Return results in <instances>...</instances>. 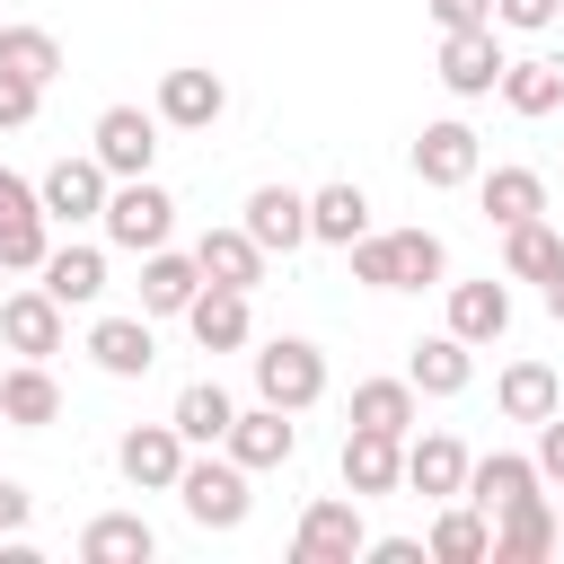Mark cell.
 Listing matches in <instances>:
<instances>
[{
  "label": "cell",
  "mask_w": 564,
  "mask_h": 564,
  "mask_svg": "<svg viewBox=\"0 0 564 564\" xmlns=\"http://www.w3.org/2000/svg\"><path fill=\"white\" fill-rule=\"evenodd\" d=\"M35 106H44V88H35V79H18V70H0V132H26V123H35Z\"/></svg>",
  "instance_id": "74e56055"
},
{
  "label": "cell",
  "mask_w": 564,
  "mask_h": 564,
  "mask_svg": "<svg viewBox=\"0 0 564 564\" xmlns=\"http://www.w3.org/2000/svg\"><path fill=\"white\" fill-rule=\"evenodd\" d=\"M361 555H370V564H432V555H423V538H370Z\"/></svg>",
  "instance_id": "7bdbcfd3"
},
{
  "label": "cell",
  "mask_w": 564,
  "mask_h": 564,
  "mask_svg": "<svg viewBox=\"0 0 564 564\" xmlns=\"http://www.w3.org/2000/svg\"><path fill=\"white\" fill-rule=\"evenodd\" d=\"M405 485H414L423 502H458V494H467V449H458V432L405 441Z\"/></svg>",
  "instance_id": "d6986e66"
},
{
  "label": "cell",
  "mask_w": 564,
  "mask_h": 564,
  "mask_svg": "<svg viewBox=\"0 0 564 564\" xmlns=\"http://www.w3.org/2000/svg\"><path fill=\"white\" fill-rule=\"evenodd\" d=\"M405 379H414V397H467V388H476V344H458V335L441 326V335H423V344L405 352Z\"/></svg>",
  "instance_id": "e0dca14e"
},
{
  "label": "cell",
  "mask_w": 564,
  "mask_h": 564,
  "mask_svg": "<svg viewBox=\"0 0 564 564\" xmlns=\"http://www.w3.org/2000/svg\"><path fill=\"white\" fill-rule=\"evenodd\" d=\"M414 176H423L432 194H458V185H476V176H485V141H476L458 115H441V123H423V132H414Z\"/></svg>",
  "instance_id": "8992f818"
},
{
  "label": "cell",
  "mask_w": 564,
  "mask_h": 564,
  "mask_svg": "<svg viewBox=\"0 0 564 564\" xmlns=\"http://www.w3.org/2000/svg\"><path fill=\"white\" fill-rule=\"evenodd\" d=\"M220 449H229V458H238V467L256 476V467H282V458L300 449V423H291L282 405H264V397H256L247 414H229V432H220Z\"/></svg>",
  "instance_id": "5bb4252c"
},
{
  "label": "cell",
  "mask_w": 564,
  "mask_h": 564,
  "mask_svg": "<svg viewBox=\"0 0 564 564\" xmlns=\"http://www.w3.org/2000/svg\"><path fill=\"white\" fill-rule=\"evenodd\" d=\"M352 423L361 432H414V379H361L352 388Z\"/></svg>",
  "instance_id": "d590c367"
},
{
  "label": "cell",
  "mask_w": 564,
  "mask_h": 564,
  "mask_svg": "<svg viewBox=\"0 0 564 564\" xmlns=\"http://www.w3.org/2000/svg\"><path fill=\"white\" fill-rule=\"evenodd\" d=\"M441 88H449V97H494V88H502V44H494V26H449V35H441Z\"/></svg>",
  "instance_id": "4fadbf2b"
},
{
  "label": "cell",
  "mask_w": 564,
  "mask_h": 564,
  "mask_svg": "<svg viewBox=\"0 0 564 564\" xmlns=\"http://www.w3.org/2000/svg\"><path fill=\"white\" fill-rule=\"evenodd\" d=\"M555 555H564V511H555Z\"/></svg>",
  "instance_id": "f6af8a7d"
},
{
  "label": "cell",
  "mask_w": 564,
  "mask_h": 564,
  "mask_svg": "<svg viewBox=\"0 0 564 564\" xmlns=\"http://www.w3.org/2000/svg\"><path fill=\"white\" fill-rule=\"evenodd\" d=\"M44 247H53V220H44V212L0 220V273H35V264H44Z\"/></svg>",
  "instance_id": "8d00e7d4"
},
{
  "label": "cell",
  "mask_w": 564,
  "mask_h": 564,
  "mask_svg": "<svg viewBox=\"0 0 564 564\" xmlns=\"http://www.w3.org/2000/svg\"><path fill=\"white\" fill-rule=\"evenodd\" d=\"M62 414V388H53V370L44 361H18L9 379H0V423H18V432H44Z\"/></svg>",
  "instance_id": "1f68e13d"
},
{
  "label": "cell",
  "mask_w": 564,
  "mask_h": 564,
  "mask_svg": "<svg viewBox=\"0 0 564 564\" xmlns=\"http://www.w3.org/2000/svg\"><path fill=\"white\" fill-rule=\"evenodd\" d=\"M88 361H97L106 379H141V370L159 361L150 317H97V326H88Z\"/></svg>",
  "instance_id": "44dd1931"
},
{
  "label": "cell",
  "mask_w": 564,
  "mask_h": 564,
  "mask_svg": "<svg viewBox=\"0 0 564 564\" xmlns=\"http://www.w3.org/2000/svg\"><path fill=\"white\" fill-rule=\"evenodd\" d=\"M194 291H203L194 256H176V247H150V256H141V317H185Z\"/></svg>",
  "instance_id": "4316f807"
},
{
  "label": "cell",
  "mask_w": 564,
  "mask_h": 564,
  "mask_svg": "<svg viewBox=\"0 0 564 564\" xmlns=\"http://www.w3.org/2000/svg\"><path fill=\"white\" fill-rule=\"evenodd\" d=\"M494 564H546L555 555V511H546V494H520V502H502L494 511V546H485Z\"/></svg>",
  "instance_id": "9a60e30c"
},
{
  "label": "cell",
  "mask_w": 564,
  "mask_h": 564,
  "mask_svg": "<svg viewBox=\"0 0 564 564\" xmlns=\"http://www.w3.org/2000/svg\"><path fill=\"white\" fill-rule=\"evenodd\" d=\"M555 264H564V238L546 229V212H538V220H511V229H502V273H511V282H546Z\"/></svg>",
  "instance_id": "836d02e7"
},
{
  "label": "cell",
  "mask_w": 564,
  "mask_h": 564,
  "mask_svg": "<svg viewBox=\"0 0 564 564\" xmlns=\"http://www.w3.org/2000/svg\"><path fill=\"white\" fill-rule=\"evenodd\" d=\"M26 511H35V494H26L18 476H0V538H18V529H26Z\"/></svg>",
  "instance_id": "b9f144b4"
},
{
  "label": "cell",
  "mask_w": 564,
  "mask_h": 564,
  "mask_svg": "<svg viewBox=\"0 0 564 564\" xmlns=\"http://www.w3.org/2000/svg\"><path fill=\"white\" fill-rule=\"evenodd\" d=\"M449 335L458 344H494L511 335V291L485 273V282H449Z\"/></svg>",
  "instance_id": "cb8c5ba5"
},
{
  "label": "cell",
  "mask_w": 564,
  "mask_h": 564,
  "mask_svg": "<svg viewBox=\"0 0 564 564\" xmlns=\"http://www.w3.org/2000/svg\"><path fill=\"white\" fill-rule=\"evenodd\" d=\"M538 300H546V317H555V326H564V264H555V273H546V282H538Z\"/></svg>",
  "instance_id": "ee69618b"
},
{
  "label": "cell",
  "mask_w": 564,
  "mask_h": 564,
  "mask_svg": "<svg viewBox=\"0 0 564 564\" xmlns=\"http://www.w3.org/2000/svg\"><path fill=\"white\" fill-rule=\"evenodd\" d=\"M44 291L62 300V308H97L106 300V247H44Z\"/></svg>",
  "instance_id": "603a6c76"
},
{
  "label": "cell",
  "mask_w": 564,
  "mask_h": 564,
  "mask_svg": "<svg viewBox=\"0 0 564 564\" xmlns=\"http://www.w3.org/2000/svg\"><path fill=\"white\" fill-rule=\"evenodd\" d=\"M344 256H352V282L361 291H423V282L449 273V247L432 229H361Z\"/></svg>",
  "instance_id": "6da1fadb"
},
{
  "label": "cell",
  "mask_w": 564,
  "mask_h": 564,
  "mask_svg": "<svg viewBox=\"0 0 564 564\" xmlns=\"http://www.w3.org/2000/svg\"><path fill=\"white\" fill-rule=\"evenodd\" d=\"M0 70L53 88V79H62V35H53V26H0Z\"/></svg>",
  "instance_id": "e575fe53"
},
{
  "label": "cell",
  "mask_w": 564,
  "mask_h": 564,
  "mask_svg": "<svg viewBox=\"0 0 564 564\" xmlns=\"http://www.w3.org/2000/svg\"><path fill=\"white\" fill-rule=\"evenodd\" d=\"M476 203H485L494 229L538 220V212H546V176H538V167H494V176H476Z\"/></svg>",
  "instance_id": "f546056e"
},
{
  "label": "cell",
  "mask_w": 564,
  "mask_h": 564,
  "mask_svg": "<svg viewBox=\"0 0 564 564\" xmlns=\"http://www.w3.org/2000/svg\"><path fill=\"white\" fill-rule=\"evenodd\" d=\"M361 546H370V529H361L352 494H317L300 511V529H291V564H352Z\"/></svg>",
  "instance_id": "5b68a950"
},
{
  "label": "cell",
  "mask_w": 564,
  "mask_h": 564,
  "mask_svg": "<svg viewBox=\"0 0 564 564\" xmlns=\"http://www.w3.org/2000/svg\"><path fill=\"white\" fill-rule=\"evenodd\" d=\"M159 123H176V132H212L220 115H229V79L220 70H203V62H185V70H167L159 79V106H150Z\"/></svg>",
  "instance_id": "9c48e42d"
},
{
  "label": "cell",
  "mask_w": 564,
  "mask_h": 564,
  "mask_svg": "<svg viewBox=\"0 0 564 564\" xmlns=\"http://www.w3.org/2000/svg\"><path fill=\"white\" fill-rule=\"evenodd\" d=\"M176 502H185V520L194 529H238L247 511H256V494H247V467L220 449V458H185L176 467Z\"/></svg>",
  "instance_id": "3957f363"
},
{
  "label": "cell",
  "mask_w": 564,
  "mask_h": 564,
  "mask_svg": "<svg viewBox=\"0 0 564 564\" xmlns=\"http://www.w3.org/2000/svg\"><path fill=\"white\" fill-rule=\"evenodd\" d=\"M405 485V432H344V494L352 502H379V494H397Z\"/></svg>",
  "instance_id": "7c38bea8"
},
{
  "label": "cell",
  "mask_w": 564,
  "mask_h": 564,
  "mask_svg": "<svg viewBox=\"0 0 564 564\" xmlns=\"http://www.w3.org/2000/svg\"><path fill=\"white\" fill-rule=\"evenodd\" d=\"M106 247H123V256H150V247H167V229H176V203H167V185H150V176H115V194H106Z\"/></svg>",
  "instance_id": "277c9868"
},
{
  "label": "cell",
  "mask_w": 564,
  "mask_h": 564,
  "mask_svg": "<svg viewBox=\"0 0 564 564\" xmlns=\"http://www.w3.org/2000/svg\"><path fill=\"white\" fill-rule=\"evenodd\" d=\"M229 414H238V397H229L220 379H185V388H176V405H167V423L185 432V449H220Z\"/></svg>",
  "instance_id": "d4e9b609"
},
{
  "label": "cell",
  "mask_w": 564,
  "mask_h": 564,
  "mask_svg": "<svg viewBox=\"0 0 564 564\" xmlns=\"http://www.w3.org/2000/svg\"><path fill=\"white\" fill-rule=\"evenodd\" d=\"M520 494H538V458H520V449H494V458H467V502L494 520L502 502H520Z\"/></svg>",
  "instance_id": "83f0119b"
},
{
  "label": "cell",
  "mask_w": 564,
  "mask_h": 564,
  "mask_svg": "<svg viewBox=\"0 0 564 564\" xmlns=\"http://www.w3.org/2000/svg\"><path fill=\"white\" fill-rule=\"evenodd\" d=\"M185 335H194L203 352H238V344L256 335V317H247V291H220V282H203V291L185 300Z\"/></svg>",
  "instance_id": "ac0fdd59"
},
{
  "label": "cell",
  "mask_w": 564,
  "mask_h": 564,
  "mask_svg": "<svg viewBox=\"0 0 564 564\" xmlns=\"http://www.w3.org/2000/svg\"><path fill=\"white\" fill-rule=\"evenodd\" d=\"M238 229H247L264 256H291V247H308V194H291V185H256Z\"/></svg>",
  "instance_id": "2e32d148"
},
{
  "label": "cell",
  "mask_w": 564,
  "mask_h": 564,
  "mask_svg": "<svg viewBox=\"0 0 564 564\" xmlns=\"http://www.w3.org/2000/svg\"><path fill=\"white\" fill-rule=\"evenodd\" d=\"M485 546H494V520L458 494V502H441V520L423 529V555L432 564H485Z\"/></svg>",
  "instance_id": "484cf974"
},
{
  "label": "cell",
  "mask_w": 564,
  "mask_h": 564,
  "mask_svg": "<svg viewBox=\"0 0 564 564\" xmlns=\"http://www.w3.org/2000/svg\"><path fill=\"white\" fill-rule=\"evenodd\" d=\"M494 405H502L511 423H546V414L564 405V388H555V370H546V361H511V370L494 379Z\"/></svg>",
  "instance_id": "d6a6232c"
},
{
  "label": "cell",
  "mask_w": 564,
  "mask_h": 564,
  "mask_svg": "<svg viewBox=\"0 0 564 564\" xmlns=\"http://www.w3.org/2000/svg\"><path fill=\"white\" fill-rule=\"evenodd\" d=\"M62 317H70V308H62L44 282H35V291H9V300H0V344H9L18 361H53V352H62Z\"/></svg>",
  "instance_id": "30bf717a"
},
{
  "label": "cell",
  "mask_w": 564,
  "mask_h": 564,
  "mask_svg": "<svg viewBox=\"0 0 564 564\" xmlns=\"http://www.w3.org/2000/svg\"><path fill=\"white\" fill-rule=\"evenodd\" d=\"M432 9V26L449 35V26H494V0H423Z\"/></svg>",
  "instance_id": "60d3db41"
},
{
  "label": "cell",
  "mask_w": 564,
  "mask_h": 564,
  "mask_svg": "<svg viewBox=\"0 0 564 564\" xmlns=\"http://www.w3.org/2000/svg\"><path fill=\"white\" fill-rule=\"evenodd\" d=\"M106 194H115V176L97 167V150H88V159H53V167L35 176L44 220H70V229H79V220H97V212H106Z\"/></svg>",
  "instance_id": "ba28073f"
},
{
  "label": "cell",
  "mask_w": 564,
  "mask_h": 564,
  "mask_svg": "<svg viewBox=\"0 0 564 564\" xmlns=\"http://www.w3.org/2000/svg\"><path fill=\"white\" fill-rule=\"evenodd\" d=\"M247 361H256V397L282 405V414H308V405L326 397V352H317L308 335H273V344L247 352Z\"/></svg>",
  "instance_id": "7a4b0ae2"
},
{
  "label": "cell",
  "mask_w": 564,
  "mask_h": 564,
  "mask_svg": "<svg viewBox=\"0 0 564 564\" xmlns=\"http://www.w3.org/2000/svg\"><path fill=\"white\" fill-rule=\"evenodd\" d=\"M88 150H97L106 176H150V159H159V115H150V106H106L97 132H88Z\"/></svg>",
  "instance_id": "52a82bcc"
},
{
  "label": "cell",
  "mask_w": 564,
  "mask_h": 564,
  "mask_svg": "<svg viewBox=\"0 0 564 564\" xmlns=\"http://www.w3.org/2000/svg\"><path fill=\"white\" fill-rule=\"evenodd\" d=\"M115 467H123V485H141V494H176L185 432H176V423H132V432L115 441Z\"/></svg>",
  "instance_id": "8fae6325"
},
{
  "label": "cell",
  "mask_w": 564,
  "mask_h": 564,
  "mask_svg": "<svg viewBox=\"0 0 564 564\" xmlns=\"http://www.w3.org/2000/svg\"><path fill=\"white\" fill-rule=\"evenodd\" d=\"M159 555V529L141 511H97L79 529V564H150Z\"/></svg>",
  "instance_id": "7402d4cb"
},
{
  "label": "cell",
  "mask_w": 564,
  "mask_h": 564,
  "mask_svg": "<svg viewBox=\"0 0 564 564\" xmlns=\"http://www.w3.org/2000/svg\"><path fill=\"white\" fill-rule=\"evenodd\" d=\"M361 229H370V194H361V185L335 176V185L308 194V238H317V247H352Z\"/></svg>",
  "instance_id": "4dcf8cb0"
},
{
  "label": "cell",
  "mask_w": 564,
  "mask_h": 564,
  "mask_svg": "<svg viewBox=\"0 0 564 564\" xmlns=\"http://www.w3.org/2000/svg\"><path fill=\"white\" fill-rule=\"evenodd\" d=\"M502 106H511L520 123H538V115H555V106H564V62H555V53H529V62H502Z\"/></svg>",
  "instance_id": "f1b7e54d"
},
{
  "label": "cell",
  "mask_w": 564,
  "mask_h": 564,
  "mask_svg": "<svg viewBox=\"0 0 564 564\" xmlns=\"http://www.w3.org/2000/svg\"><path fill=\"white\" fill-rule=\"evenodd\" d=\"M194 273L220 282V291H256V282H264V247H256L247 229H203V238H194Z\"/></svg>",
  "instance_id": "ffe728a7"
},
{
  "label": "cell",
  "mask_w": 564,
  "mask_h": 564,
  "mask_svg": "<svg viewBox=\"0 0 564 564\" xmlns=\"http://www.w3.org/2000/svg\"><path fill=\"white\" fill-rule=\"evenodd\" d=\"M529 458H538V485H564V405L538 423V449Z\"/></svg>",
  "instance_id": "ab89813d"
},
{
  "label": "cell",
  "mask_w": 564,
  "mask_h": 564,
  "mask_svg": "<svg viewBox=\"0 0 564 564\" xmlns=\"http://www.w3.org/2000/svg\"><path fill=\"white\" fill-rule=\"evenodd\" d=\"M564 18V0H494V26H520V35H546Z\"/></svg>",
  "instance_id": "f35d334b"
}]
</instances>
